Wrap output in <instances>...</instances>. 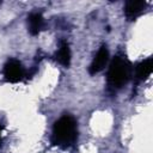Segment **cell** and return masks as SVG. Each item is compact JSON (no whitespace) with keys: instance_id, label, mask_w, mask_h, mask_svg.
<instances>
[{"instance_id":"cell-6","label":"cell","mask_w":153,"mask_h":153,"mask_svg":"<svg viewBox=\"0 0 153 153\" xmlns=\"http://www.w3.org/2000/svg\"><path fill=\"white\" fill-rule=\"evenodd\" d=\"M146 7V1L142 0H131L126 4L124 12L128 18H135L137 14L142 12V10Z\"/></svg>"},{"instance_id":"cell-2","label":"cell","mask_w":153,"mask_h":153,"mask_svg":"<svg viewBox=\"0 0 153 153\" xmlns=\"http://www.w3.org/2000/svg\"><path fill=\"white\" fill-rule=\"evenodd\" d=\"M130 75V66L128 61L121 56H116L110 63L108 81L112 87L123 86Z\"/></svg>"},{"instance_id":"cell-7","label":"cell","mask_w":153,"mask_h":153,"mask_svg":"<svg viewBox=\"0 0 153 153\" xmlns=\"http://www.w3.org/2000/svg\"><path fill=\"white\" fill-rule=\"evenodd\" d=\"M152 69H153V61H152V59L143 60L136 67V78L139 80H146L151 75Z\"/></svg>"},{"instance_id":"cell-3","label":"cell","mask_w":153,"mask_h":153,"mask_svg":"<svg viewBox=\"0 0 153 153\" xmlns=\"http://www.w3.org/2000/svg\"><path fill=\"white\" fill-rule=\"evenodd\" d=\"M4 76L10 82H18L24 76V68L17 60H8L4 67Z\"/></svg>"},{"instance_id":"cell-8","label":"cell","mask_w":153,"mask_h":153,"mask_svg":"<svg viewBox=\"0 0 153 153\" xmlns=\"http://www.w3.org/2000/svg\"><path fill=\"white\" fill-rule=\"evenodd\" d=\"M56 59L62 66H65V67L69 66V63H71V50H69L68 43H66L63 41L60 43V48L56 53Z\"/></svg>"},{"instance_id":"cell-9","label":"cell","mask_w":153,"mask_h":153,"mask_svg":"<svg viewBox=\"0 0 153 153\" xmlns=\"http://www.w3.org/2000/svg\"><path fill=\"white\" fill-rule=\"evenodd\" d=\"M0 133H1V126H0ZM0 142H1V136H0Z\"/></svg>"},{"instance_id":"cell-5","label":"cell","mask_w":153,"mask_h":153,"mask_svg":"<svg viewBox=\"0 0 153 153\" xmlns=\"http://www.w3.org/2000/svg\"><path fill=\"white\" fill-rule=\"evenodd\" d=\"M27 24H29V31L31 35H38L39 31L44 26V20L41 13H31L27 17Z\"/></svg>"},{"instance_id":"cell-1","label":"cell","mask_w":153,"mask_h":153,"mask_svg":"<svg viewBox=\"0 0 153 153\" xmlns=\"http://www.w3.org/2000/svg\"><path fill=\"white\" fill-rule=\"evenodd\" d=\"M76 122L72 116L65 115L59 118L53 128V141L59 146H71L76 139Z\"/></svg>"},{"instance_id":"cell-4","label":"cell","mask_w":153,"mask_h":153,"mask_svg":"<svg viewBox=\"0 0 153 153\" xmlns=\"http://www.w3.org/2000/svg\"><path fill=\"white\" fill-rule=\"evenodd\" d=\"M109 60V51L106 49V47H102L98 53L96 54L94 59L92 60L91 65H90V68H88V72L90 74H96V73H99L106 65Z\"/></svg>"}]
</instances>
